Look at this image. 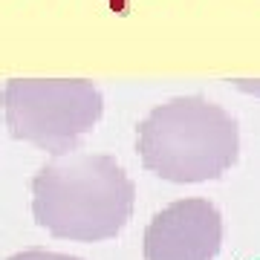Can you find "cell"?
<instances>
[{"mask_svg": "<svg viewBox=\"0 0 260 260\" xmlns=\"http://www.w3.org/2000/svg\"><path fill=\"white\" fill-rule=\"evenodd\" d=\"M32 217L58 240L102 243L124 232L136 185L107 153H70L35 171Z\"/></svg>", "mask_w": 260, "mask_h": 260, "instance_id": "6da1fadb", "label": "cell"}, {"mask_svg": "<svg viewBox=\"0 0 260 260\" xmlns=\"http://www.w3.org/2000/svg\"><path fill=\"white\" fill-rule=\"evenodd\" d=\"M136 150L145 171L165 182H211L237 165L240 124L203 93L177 95L139 121Z\"/></svg>", "mask_w": 260, "mask_h": 260, "instance_id": "7a4b0ae2", "label": "cell"}, {"mask_svg": "<svg viewBox=\"0 0 260 260\" xmlns=\"http://www.w3.org/2000/svg\"><path fill=\"white\" fill-rule=\"evenodd\" d=\"M9 136L52 156H70L104 116V95L87 78H9L3 84Z\"/></svg>", "mask_w": 260, "mask_h": 260, "instance_id": "3957f363", "label": "cell"}, {"mask_svg": "<svg viewBox=\"0 0 260 260\" xmlns=\"http://www.w3.org/2000/svg\"><path fill=\"white\" fill-rule=\"evenodd\" d=\"M223 249V214L205 197H185L150 217L145 260H217Z\"/></svg>", "mask_w": 260, "mask_h": 260, "instance_id": "277c9868", "label": "cell"}, {"mask_svg": "<svg viewBox=\"0 0 260 260\" xmlns=\"http://www.w3.org/2000/svg\"><path fill=\"white\" fill-rule=\"evenodd\" d=\"M6 260H84L75 254H61V251H49V249H23L18 254H12Z\"/></svg>", "mask_w": 260, "mask_h": 260, "instance_id": "5b68a950", "label": "cell"}, {"mask_svg": "<svg viewBox=\"0 0 260 260\" xmlns=\"http://www.w3.org/2000/svg\"><path fill=\"white\" fill-rule=\"evenodd\" d=\"M240 93H251V95H260V81H246V78H237V81H232Z\"/></svg>", "mask_w": 260, "mask_h": 260, "instance_id": "8992f818", "label": "cell"}, {"mask_svg": "<svg viewBox=\"0 0 260 260\" xmlns=\"http://www.w3.org/2000/svg\"><path fill=\"white\" fill-rule=\"evenodd\" d=\"M113 3V9L116 12H121V15H124V9H127V0H110Z\"/></svg>", "mask_w": 260, "mask_h": 260, "instance_id": "52a82bcc", "label": "cell"}, {"mask_svg": "<svg viewBox=\"0 0 260 260\" xmlns=\"http://www.w3.org/2000/svg\"><path fill=\"white\" fill-rule=\"evenodd\" d=\"M257 260H260V257H257Z\"/></svg>", "mask_w": 260, "mask_h": 260, "instance_id": "ba28073f", "label": "cell"}]
</instances>
